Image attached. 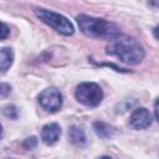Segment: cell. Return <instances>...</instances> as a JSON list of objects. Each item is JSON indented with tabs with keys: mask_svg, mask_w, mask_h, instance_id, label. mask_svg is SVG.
I'll return each instance as SVG.
<instances>
[{
	"mask_svg": "<svg viewBox=\"0 0 159 159\" xmlns=\"http://www.w3.org/2000/svg\"><path fill=\"white\" fill-rule=\"evenodd\" d=\"M1 135H2V127H1V124H0V138H1Z\"/></svg>",
	"mask_w": 159,
	"mask_h": 159,
	"instance_id": "obj_15",
	"label": "cell"
},
{
	"mask_svg": "<svg viewBox=\"0 0 159 159\" xmlns=\"http://www.w3.org/2000/svg\"><path fill=\"white\" fill-rule=\"evenodd\" d=\"M24 148L25 149H27V150H31V149H34L36 145H37V138L36 137H29V138H26L25 140H24Z\"/></svg>",
	"mask_w": 159,
	"mask_h": 159,
	"instance_id": "obj_12",
	"label": "cell"
},
{
	"mask_svg": "<svg viewBox=\"0 0 159 159\" xmlns=\"http://www.w3.org/2000/svg\"><path fill=\"white\" fill-rule=\"evenodd\" d=\"M93 129H94L96 134L103 139L112 138V135L114 134V128L104 122H101V120H97L93 123Z\"/></svg>",
	"mask_w": 159,
	"mask_h": 159,
	"instance_id": "obj_9",
	"label": "cell"
},
{
	"mask_svg": "<svg viewBox=\"0 0 159 159\" xmlns=\"http://www.w3.org/2000/svg\"><path fill=\"white\" fill-rule=\"evenodd\" d=\"M129 123L134 129H145L152 124V114L147 108H137L130 114Z\"/></svg>",
	"mask_w": 159,
	"mask_h": 159,
	"instance_id": "obj_6",
	"label": "cell"
},
{
	"mask_svg": "<svg viewBox=\"0 0 159 159\" xmlns=\"http://www.w3.org/2000/svg\"><path fill=\"white\" fill-rule=\"evenodd\" d=\"M76 99L87 107H97L103 98V91L94 82H82L76 87Z\"/></svg>",
	"mask_w": 159,
	"mask_h": 159,
	"instance_id": "obj_4",
	"label": "cell"
},
{
	"mask_svg": "<svg viewBox=\"0 0 159 159\" xmlns=\"http://www.w3.org/2000/svg\"><path fill=\"white\" fill-rule=\"evenodd\" d=\"M39 103L47 112L55 113L62 106V94L55 87L46 88L39 94Z\"/></svg>",
	"mask_w": 159,
	"mask_h": 159,
	"instance_id": "obj_5",
	"label": "cell"
},
{
	"mask_svg": "<svg viewBox=\"0 0 159 159\" xmlns=\"http://www.w3.org/2000/svg\"><path fill=\"white\" fill-rule=\"evenodd\" d=\"M80 30L89 37L101 39V40H114L120 35L119 27L111 21H107L101 17H93L88 15H78L76 17Z\"/></svg>",
	"mask_w": 159,
	"mask_h": 159,
	"instance_id": "obj_2",
	"label": "cell"
},
{
	"mask_svg": "<svg viewBox=\"0 0 159 159\" xmlns=\"http://www.w3.org/2000/svg\"><path fill=\"white\" fill-rule=\"evenodd\" d=\"M4 114L9 118L15 119V118H17V108L15 106H6L4 108Z\"/></svg>",
	"mask_w": 159,
	"mask_h": 159,
	"instance_id": "obj_11",
	"label": "cell"
},
{
	"mask_svg": "<svg viewBox=\"0 0 159 159\" xmlns=\"http://www.w3.org/2000/svg\"><path fill=\"white\" fill-rule=\"evenodd\" d=\"M99 159H112V158H109V157H101Z\"/></svg>",
	"mask_w": 159,
	"mask_h": 159,
	"instance_id": "obj_16",
	"label": "cell"
},
{
	"mask_svg": "<svg viewBox=\"0 0 159 159\" xmlns=\"http://www.w3.org/2000/svg\"><path fill=\"white\" fill-rule=\"evenodd\" d=\"M11 91L10 84L7 83H0V97H6Z\"/></svg>",
	"mask_w": 159,
	"mask_h": 159,
	"instance_id": "obj_14",
	"label": "cell"
},
{
	"mask_svg": "<svg viewBox=\"0 0 159 159\" xmlns=\"http://www.w3.org/2000/svg\"><path fill=\"white\" fill-rule=\"evenodd\" d=\"M68 137H70V140L76 144V145H83L86 143V135H84V132L76 127V125H72L68 130Z\"/></svg>",
	"mask_w": 159,
	"mask_h": 159,
	"instance_id": "obj_10",
	"label": "cell"
},
{
	"mask_svg": "<svg viewBox=\"0 0 159 159\" xmlns=\"http://www.w3.org/2000/svg\"><path fill=\"white\" fill-rule=\"evenodd\" d=\"M5 159H14V158H5Z\"/></svg>",
	"mask_w": 159,
	"mask_h": 159,
	"instance_id": "obj_17",
	"label": "cell"
},
{
	"mask_svg": "<svg viewBox=\"0 0 159 159\" xmlns=\"http://www.w3.org/2000/svg\"><path fill=\"white\" fill-rule=\"evenodd\" d=\"M107 53L118 57L122 62L129 65H137L142 62L145 56L142 43L128 35H119L107 46Z\"/></svg>",
	"mask_w": 159,
	"mask_h": 159,
	"instance_id": "obj_1",
	"label": "cell"
},
{
	"mask_svg": "<svg viewBox=\"0 0 159 159\" xmlns=\"http://www.w3.org/2000/svg\"><path fill=\"white\" fill-rule=\"evenodd\" d=\"M14 62V52L10 47H2L0 50V72H6Z\"/></svg>",
	"mask_w": 159,
	"mask_h": 159,
	"instance_id": "obj_8",
	"label": "cell"
},
{
	"mask_svg": "<svg viewBox=\"0 0 159 159\" xmlns=\"http://www.w3.org/2000/svg\"><path fill=\"white\" fill-rule=\"evenodd\" d=\"M61 135V127L57 123H48L42 127L41 130V140L46 145L55 144Z\"/></svg>",
	"mask_w": 159,
	"mask_h": 159,
	"instance_id": "obj_7",
	"label": "cell"
},
{
	"mask_svg": "<svg viewBox=\"0 0 159 159\" xmlns=\"http://www.w3.org/2000/svg\"><path fill=\"white\" fill-rule=\"evenodd\" d=\"M35 15L42 22L51 26L53 30H56L61 35L71 36L75 32V27H73L72 22L67 17H65L63 15H61L58 12L50 11L46 9H35Z\"/></svg>",
	"mask_w": 159,
	"mask_h": 159,
	"instance_id": "obj_3",
	"label": "cell"
},
{
	"mask_svg": "<svg viewBox=\"0 0 159 159\" xmlns=\"http://www.w3.org/2000/svg\"><path fill=\"white\" fill-rule=\"evenodd\" d=\"M9 34H10V30H9L7 25H5L4 22L0 21V40L6 39L9 36Z\"/></svg>",
	"mask_w": 159,
	"mask_h": 159,
	"instance_id": "obj_13",
	"label": "cell"
}]
</instances>
